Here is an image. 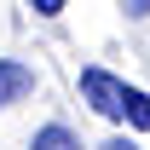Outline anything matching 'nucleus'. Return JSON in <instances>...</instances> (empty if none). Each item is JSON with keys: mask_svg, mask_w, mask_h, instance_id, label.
<instances>
[{"mask_svg": "<svg viewBox=\"0 0 150 150\" xmlns=\"http://www.w3.org/2000/svg\"><path fill=\"white\" fill-rule=\"evenodd\" d=\"M81 98H87L104 121H121V115H127V81H115L110 69H81Z\"/></svg>", "mask_w": 150, "mask_h": 150, "instance_id": "1", "label": "nucleus"}, {"mask_svg": "<svg viewBox=\"0 0 150 150\" xmlns=\"http://www.w3.org/2000/svg\"><path fill=\"white\" fill-rule=\"evenodd\" d=\"M29 93H35V69L18 64V58H0V110L18 104V98H29Z\"/></svg>", "mask_w": 150, "mask_h": 150, "instance_id": "2", "label": "nucleus"}, {"mask_svg": "<svg viewBox=\"0 0 150 150\" xmlns=\"http://www.w3.org/2000/svg\"><path fill=\"white\" fill-rule=\"evenodd\" d=\"M29 150H81V144H75V133L64 127V121H46V127L35 133V144H29Z\"/></svg>", "mask_w": 150, "mask_h": 150, "instance_id": "3", "label": "nucleus"}, {"mask_svg": "<svg viewBox=\"0 0 150 150\" xmlns=\"http://www.w3.org/2000/svg\"><path fill=\"white\" fill-rule=\"evenodd\" d=\"M127 121H133L139 133H150V98L139 93V87H127Z\"/></svg>", "mask_w": 150, "mask_h": 150, "instance_id": "4", "label": "nucleus"}, {"mask_svg": "<svg viewBox=\"0 0 150 150\" xmlns=\"http://www.w3.org/2000/svg\"><path fill=\"white\" fill-rule=\"evenodd\" d=\"M98 150H139V144H127V139H110V144H98Z\"/></svg>", "mask_w": 150, "mask_h": 150, "instance_id": "5", "label": "nucleus"}]
</instances>
